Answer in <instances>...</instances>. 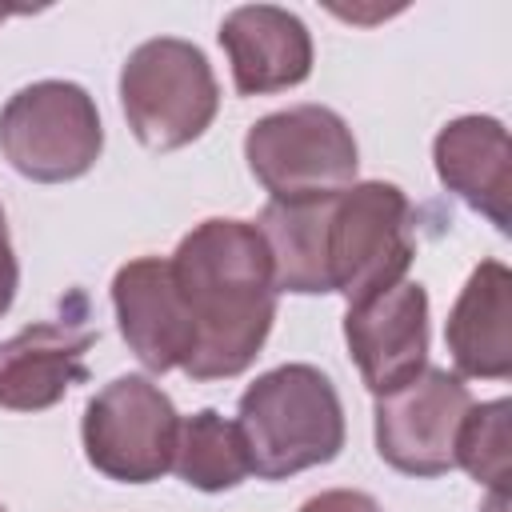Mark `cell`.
Wrapping results in <instances>:
<instances>
[{"label":"cell","instance_id":"obj_5","mask_svg":"<svg viewBox=\"0 0 512 512\" xmlns=\"http://www.w3.org/2000/svg\"><path fill=\"white\" fill-rule=\"evenodd\" d=\"M416 256L412 204L388 180H364L328 208V288L352 304L404 280Z\"/></svg>","mask_w":512,"mask_h":512},{"label":"cell","instance_id":"obj_4","mask_svg":"<svg viewBox=\"0 0 512 512\" xmlns=\"http://www.w3.org/2000/svg\"><path fill=\"white\" fill-rule=\"evenodd\" d=\"M244 160L272 200H304L352 188L360 148L328 104H292L248 128Z\"/></svg>","mask_w":512,"mask_h":512},{"label":"cell","instance_id":"obj_2","mask_svg":"<svg viewBox=\"0 0 512 512\" xmlns=\"http://www.w3.org/2000/svg\"><path fill=\"white\" fill-rule=\"evenodd\" d=\"M236 428L244 436L252 472L260 480H288L340 456V392L316 364H280L244 388Z\"/></svg>","mask_w":512,"mask_h":512},{"label":"cell","instance_id":"obj_16","mask_svg":"<svg viewBox=\"0 0 512 512\" xmlns=\"http://www.w3.org/2000/svg\"><path fill=\"white\" fill-rule=\"evenodd\" d=\"M172 472L200 492H228L244 476H252L244 436L236 420H224L216 408H200L180 420Z\"/></svg>","mask_w":512,"mask_h":512},{"label":"cell","instance_id":"obj_13","mask_svg":"<svg viewBox=\"0 0 512 512\" xmlns=\"http://www.w3.org/2000/svg\"><path fill=\"white\" fill-rule=\"evenodd\" d=\"M432 160L440 184L460 196L472 212L488 216L508 232L512 204V148L508 128L496 116H456L432 140Z\"/></svg>","mask_w":512,"mask_h":512},{"label":"cell","instance_id":"obj_21","mask_svg":"<svg viewBox=\"0 0 512 512\" xmlns=\"http://www.w3.org/2000/svg\"><path fill=\"white\" fill-rule=\"evenodd\" d=\"M0 512H8V508H4V504H0Z\"/></svg>","mask_w":512,"mask_h":512},{"label":"cell","instance_id":"obj_3","mask_svg":"<svg viewBox=\"0 0 512 512\" xmlns=\"http://www.w3.org/2000/svg\"><path fill=\"white\" fill-rule=\"evenodd\" d=\"M120 108L148 152H176L200 140L220 108L208 56L180 36L144 40L120 68Z\"/></svg>","mask_w":512,"mask_h":512},{"label":"cell","instance_id":"obj_6","mask_svg":"<svg viewBox=\"0 0 512 512\" xmlns=\"http://www.w3.org/2000/svg\"><path fill=\"white\" fill-rule=\"evenodd\" d=\"M0 152L36 184L80 180L104 152L96 100L72 80H36L20 88L0 108Z\"/></svg>","mask_w":512,"mask_h":512},{"label":"cell","instance_id":"obj_7","mask_svg":"<svg viewBox=\"0 0 512 512\" xmlns=\"http://www.w3.org/2000/svg\"><path fill=\"white\" fill-rule=\"evenodd\" d=\"M180 412L148 376H116L104 384L80 420L84 456L96 472L120 484H152L172 468Z\"/></svg>","mask_w":512,"mask_h":512},{"label":"cell","instance_id":"obj_18","mask_svg":"<svg viewBox=\"0 0 512 512\" xmlns=\"http://www.w3.org/2000/svg\"><path fill=\"white\" fill-rule=\"evenodd\" d=\"M300 512H384L368 492L356 488H328L320 496H308L300 504Z\"/></svg>","mask_w":512,"mask_h":512},{"label":"cell","instance_id":"obj_11","mask_svg":"<svg viewBox=\"0 0 512 512\" xmlns=\"http://www.w3.org/2000/svg\"><path fill=\"white\" fill-rule=\"evenodd\" d=\"M112 308L124 344L148 372L184 368L196 348V324L164 256H136L112 276Z\"/></svg>","mask_w":512,"mask_h":512},{"label":"cell","instance_id":"obj_19","mask_svg":"<svg viewBox=\"0 0 512 512\" xmlns=\"http://www.w3.org/2000/svg\"><path fill=\"white\" fill-rule=\"evenodd\" d=\"M16 288H20V264H16V252H12L8 232H0V316L12 308Z\"/></svg>","mask_w":512,"mask_h":512},{"label":"cell","instance_id":"obj_15","mask_svg":"<svg viewBox=\"0 0 512 512\" xmlns=\"http://www.w3.org/2000/svg\"><path fill=\"white\" fill-rule=\"evenodd\" d=\"M332 196H304V200H268L256 232L268 248L272 284L276 292L320 296L328 288V208Z\"/></svg>","mask_w":512,"mask_h":512},{"label":"cell","instance_id":"obj_17","mask_svg":"<svg viewBox=\"0 0 512 512\" xmlns=\"http://www.w3.org/2000/svg\"><path fill=\"white\" fill-rule=\"evenodd\" d=\"M508 412V400L472 404L456 436V464L476 484H488L492 496H504L508 488Z\"/></svg>","mask_w":512,"mask_h":512},{"label":"cell","instance_id":"obj_20","mask_svg":"<svg viewBox=\"0 0 512 512\" xmlns=\"http://www.w3.org/2000/svg\"><path fill=\"white\" fill-rule=\"evenodd\" d=\"M8 16H12V12H8V8H0V24H4V20H8Z\"/></svg>","mask_w":512,"mask_h":512},{"label":"cell","instance_id":"obj_10","mask_svg":"<svg viewBox=\"0 0 512 512\" xmlns=\"http://www.w3.org/2000/svg\"><path fill=\"white\" fill-rule=\"evenodd\" d=\"M344 340L372 396H388L428 368V292L400 280L348 308Z\"/></svg>","mask_w":512,"mask_h":512},{"label":"cell","instance_id":"obj_9","mask_svg":"<svg viewBox=\"0 0 512 512\" xmlns=\"http://www.w3.org/2000/svg\"><path fill=\"white\" fill-rule=\"evenodd\" d=\"M100 340L84 292H68L64 312L0 340V408L44 412L64 400L72 384L88 380V348Z\"/></svg>","mask_w":512,"mask_h":512},{"label":"cell","instance_id":"obj_1","mask_svg":"<svg viewBox=\"0 0 512 512\" xmlns=\"http://www.w3.org/2000/svg\"><path fill=\"white\" fill-rule=\"evenodd\" d=\"M168 264L196 324L184 372L192 380L240 376L260 356L276 320L272 264L256 224L212 216L176 244Z\"/></svg>","mask_w":512,"mask_h":512},{"label":"cell","instance_id":"obj_14","mask_svg":"<svg viewBox=\"0 0 512 512\" xmlns=\"http://www.w3.org/2000/svg\"><path fill=\"white\" fill-rule=\"evenodd\" d=\"M444 340L464 380H504L512 376V272L500 260H480L460 288Z\"/></svg>","mask_w":512,"mask_h":512},{"label":"cell","instance_id":"obj_12","mask_svg":"<svg viewBox=\"0 0 512 512\" xmlns=\"http://www.w3.org/2000/svg\"><path fill=\"white\" fill-rule=\"evenodd\" d=\"M220 48L240 96H268L312 76V36L304 20L276 4H240L220 24Z\"/></svg>","mask_w":512,"mask_h":512},{"label":"cell","instance_id":"obj_8","mask_svg":"<svg viewBox=\"0 0 512 512\" xmlns=\"http://www.w3.org/2000/svg\"><path fill=\"white\" fill-rule=\"evenodd\" d=\"M472 408L468 384L448 368H424L404 388L376 396V452L404 476H444L456 468V436Z\"/></svg>","mask_w":512,"mask_h":512}]
</instances>
